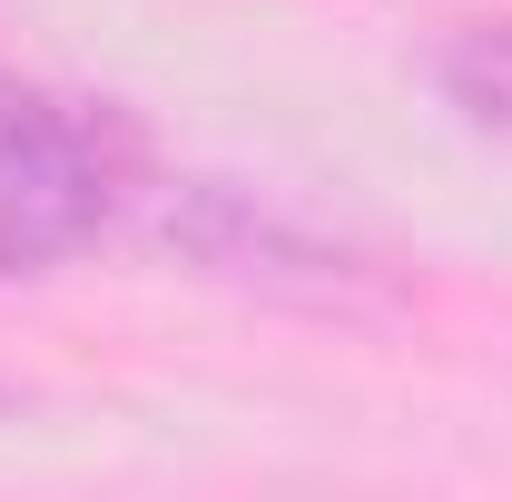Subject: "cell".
I'll return each mask as SVG.
<instances>
[{
	"label": "cell",
	"mask_w": 512,
	"mask_h": 502,
	"mask_svg": "<svg viewBox=\"0 0 512 502\" xmlns=\"http://www.w3.org/2000/svg\"><path fill=\"white\" fill-rule=\"evenodd\" d=\"M434 69H444V89H453L463 119L512 128V20H463Z\"/></svg>",
	"instance_id": "cell-1"
}]
</instances>
